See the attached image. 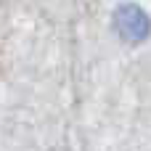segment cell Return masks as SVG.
<instances>
[{"label": "cell", "instance_id": "1", "mask_svg": "<svg viewBox=\"0 0 151 151\" xmlns=\"http://www.w3.org/2000/svg\"><path fill=\"white\" fill-rule=\"evenodd\" d=\"M114 29L127 42H143L149 37L151 24H149V16H146L143 8L127 3V5H119L114 11Z\"/></svg>", "mask_w": 151, "mask_h": 151}]
</instances>
